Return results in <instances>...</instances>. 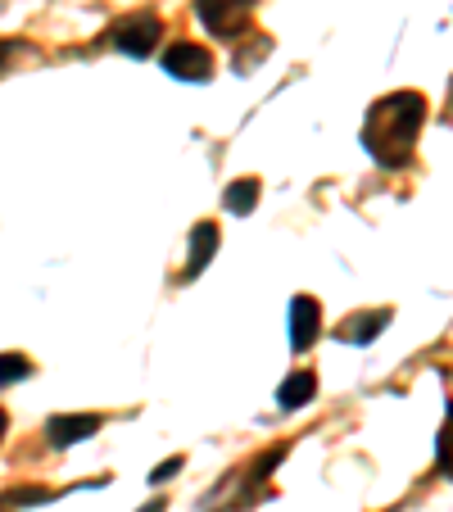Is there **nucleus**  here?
<instances>
[{
	"mask_svg": "<svg viewBox=\"0 0 453 512\" xmlns=\"http://www.w3.org/2000/svg\"><path fill=\"white\" fill-rule=\"evenodd\" d=\"M159 508H164V503H145V512H159Z\"/></svg>",
	"mask_w": 453,
	"mask_h": 512,
	"instance_id": "nucleus-13",
	"label": "nucleus"
},
{
	"mask_svg": "<svg viewBox=\"0 0 453 512\" xmlns=\"http://www.w3.org/2000/svg\"><path fill=\"white\" fill-rule=\"evenodd\" d=\"M254 0H195V14L200 23L213 32V37H241L245 32V19H250Z\"/></svg>",
	"mask_w": 453,
	"mask_h": 512,
	"instance_id": "nucleus-3",
	"label": "nucleus"
},
{
	"mask_svg": "<svg viewBox=\"0 0 453 512\" xmlns=\"http://www.w3.org/2000/svg\"><path fill=\"white\" fill-rule=\"evenodd\" d=\"M222 204L232 213H250L254 204H259V182L254 177H245V182H236V186H227V195H222Z\"/></svg>",
	"mask_w": 453,
	"mask_h": 512,
	"instance_id": "nucleus-10",
	"label": "nucleus"
},
{
	"mask_svg": "<svg viewBox=\"0 0 453 512\" xmlns=\"http://www.w3.org/2000/svg\"><path fill=\"white\" fill-rule=\"evenodd\" d=\"M318 300H309V295H299V300H290V345L295 349H309L313 340H318Z\"/></svg>",
	"mask_w": 453,
	"mask_h": 512,
	"instance_id": "nucleus-5",
	"label": "nucleus"
},
{
	"mask_svg": "<svg viewBox=\"0 0 453 512\" xmlns=\"http://www.w3.org/2000/svg\"><path fill=\"white\" fill-rule=\"evenodd\" d=\"M390 322V313L381 309V313H367V318H349L345 327H340V340H372L376 331Z\"/></svg>",
	"mask_w": 453,
	"mask_h": 512,
	"instance_id": "nucleus-9",
	"label": "nucleus"
},
{
	"mask_svg": "<svg viewBox=\"0 0 453 512\" xmlns=\"http://www.w3.org/2000/svg\"><path fill=\"white\" fill-rule=\"evenodd\" d=\"M177 467H182V458H168V463H164V467H159V472H155V481H168V476H173Z\"/></svg>",
	"mask_w": 453,
	"mask_h": 512,
	"instance_id": "nucleus-12",
	"label": "nucleus"
},
{
	"mask_svg": "<svg viewBox=\"0 0 453 512\" xmlns=\"http://www.w3.org/2000/svg\"><path fill=\"white\" fill-rule=\"evenodd\" d=\"M422 118H426V100L417 96V91H399V96L376 100L372 114H367V123H363L367 155H372L376 164H386V168L408 164Z\"/></svg>",
	"mask_w": 453,
	"mask_h": 512,
	"instance_id": "nucleus-1",
	"label": "nucleus"
},
{
	"mask_svg": "<svg viewBox=\"0 0 453 512\" xmlns=\"http://www.w3.org/2000/svg\"><path fill=\"white\" fill-rule=\"evenodd\" d=\"M159 37H164V19H159L155 10L127 14V19H118L114 28H109V41H114L123 55H136V59L150 55V50L159 46Z\"/></svg>",
	"mask_w": 453,
	"mask_h": 512,
	"instance_id": "nucleus-2",
	"label": "nucleus"
},
{
	"mask_svg": "<svg viewBox=\"0 0 453 512\" xmlns=\"http://www.w3.org/2000/svg\"><path fill=\"white\" fill-rule=\"evenodd\" d=\"M213 254H218V227H213V223H200V227L191 232V268H186V272L195 277V272H200L204 263L213 259Z\"/></svg>",
	"mask_w": 453,
	"mask_h": 512,
	"instance_id": "nucleus-8",
	"label": "nucleus"
},
{
	"mask_svg": "<svg viewBox=\"0 0 453 512\" xmlns=\"http://www.w3.org/2000/svg\"><path fill=\"white\" fill-rule=\"evenodd\" d=\"M5 426H10V422H5V413H0V435H5Z\"/></svg>",
	"mask_w": 453,
	"mask_h": 512,
	"instance_id": "nucleus-14",
	"label": "nucleus"
},
{
	"mask_svg": "<svg viewBox=\"0 0 453 512\" xmlns=\"http://www.w3.org/2000/svg\"><path fill=\"white\" fill-rule=\"evenodd\" d=\"M164 73L186 78V82H204L213 73V55L204 46H195V41H177V46L164 55Z\"/></svg>",
	"mask_w": 453,
	"mask_h": 512,
	"instance_id": "nucleus-4",
	"label": "nucleus"
},
{
	"mask_svg": "<svg viewBox=\"0 0 453 512\" xmlns=\"http://www.w3.org/2000/svg\"><path fill=\"white\" fill-rule=\"evenodd\" d=\"M100 431V417L96 413H82V417H50L46 422V435L55 449H68L78 445V440H87V435Z\"/></svg>",
	"mask_w": 453,
	"mask_h": 512,
	"instance_id": "nucleus-6",
	"label": "nucleus"
},
{
	"mask_svg": "<svg viewBox=\"0 0 453 512\" xmlns=\"http://www.w3.org/2000/svg\"><path fill=\"white\" fill-rule=\"evenodd\" d=\"M313 395H318V377L313 372H295V377H286L277 399H281V408H304Z\"/></svg>",
	"mask_w": 453,
	"mask_h": 512,
	"instance_id": "nucleus-7",
	"label": "nucleus"
},
{
	"mask_svg": "<svg viewBox=\"0 0 453 512\" xmlns=\"http://www.w3.org/2000/svg\"><path fill=\"white\" fill-rule=\"evenodd\" d=\"M32 372V363L23 354H0V386H14V381H23Z\"/></svg>",
	"mask_w": 453,
	"mask_h": 512,
	"instance_id": "nucleus-11",
	"label": "nucleus"
}]
</instances>
